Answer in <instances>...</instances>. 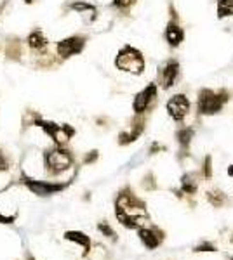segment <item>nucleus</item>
I'll use <instances>...</instances> for the list:
<instances>
[{
    "instance_id": "1",
    "label": "nucleus",
    "mask_w": 233,
    "mask_h": 260,
    "mask_svg": "<svg viewBox=\"0 0 233 260\" xmlns=\"http://www.w3.org/2000/svg\"><path fill=\"white\" fill-rule=\"evenodd\" d=\"M116 219L120 220L125 227L136 229L139 226V219L145 215V203L134 196L133 193H120L115 203Z\"/></svg>"
},
{
    "instance_id": "2",
    "label": "nucleus",
    "mask_w": 233,
    "mask_h": 260,
    "mask_svg": "<svg viewBox=\"0 0 233 260\" xmlns=\"http://www.w3.org/2000/svg\"><path fill=\"white\" fill-rule=\"evenodd\" d=\"M115 66L120 71H127V73H133V75H141L145 71L146 62L139 50L131 46H125L120 49V52L116 54Z\"/></svg>"
},
{
    "instance_id": "3",
    "label": "nucleus",
    "mask_w": 233,
    "mask_h": 260,
    "mask_svg": "<svg viewBox=\"0 0 233 260\" xmlns=\"http://www.w3.org/2000/svg\"><path fill=\"white\" fill-rule=\"evenodd\" d=\"M230 99V94L225 91L214 92L211 89H202L199 92V113L200 115H216L221 111Z\"/></svg>"
},
{
    "instance_id": "4",
    "label": "nucleus",
    "mask_w": 233,
    "mask_h": 260,
    "mask_svg": "<svg viewBox=\"0 0 233 260\" xmlns=\"http://www.w3.org/2000/svg\"><path fill=\"white\" fill-rule=\"evenodd\" d=\"M44 160H46V167L50 173H61L70 168L73 158L65 149H52V151H47Z\"/></svg>"
},
{
    "instance_id": "5",
    "label": "nucleus",
    "mask_w": 233,
    "mask_h": 260,
    "mask_svg": "<svg viewBox=\"0 0 233 260\" xmlns=\"http://www.w3.org/2000/svg\"><path fill=\"white\" fill-rule=\"evenodd\" d=\"M188 111H190V101L186 99V95L176 94L167 101V113L172 120L181 122L188 115Z\"/></svg>"
},
{
    "instance_id": "6",
    "label": "nucleus",
    "mask_w": 233,
    "mask_h": 260,
    "mask_svg": "<svg viewBox=\"0 0 233 260\" xmlns=\"http://www.w3.org/2000/svg\"><path fill=\"white\" fill-rule=\"evenodd\" d=\"M85 47V38L83 37H70V38H65V40L58 42V46H56V50L58 54L61 56L63 59L71 58V56H75V54H80Z\"/></svg>"
},
{
    "instance_id": "7",
    "label": "nucleus",
    "mask_w": 233,
    "mask_h": 260,
    "mask_svg": "<svg viewBox=\"0 0 233 260\" xmlns=\"http://www.w3.org/2000/svg\"><path fill=\"white\" fill-rule=\"evenodd\" d=\"M157 92H158V89L155 83H150L148 87H145V89L134 97V103H133L134 111H136L137 115L145 113L146 109L155 103V99H157Z\"/></svg>"
},
{
    "instance_id": "8",
    "label": "nucleus",
    "mask_w": 233,
    "mask_h": 260,
    "mask_svg": "<svg viewBox=\"0 0 233 260\" xmlns=\"http://www.w3.org/2000/svg\"><path fill=\"white\" fill-rule=\"evenodd\" d=\"M25 184L32 193L38 194V196H49V194H56L67 187V184H54V182H44V181H33V179H26Z\"/></svg>"
},
{
    "instance_id": "9",
    "label": "nucleus",
    "mask_w": 233,
    "mask_h": 260,
    "mask_svg": "<svg viewBox=\"0 0 233 260\" xmlns=\"http://www.w3.org/2000/svg\"><path fill=\"white\" fill-rule=\"evenodd\" d=\"M179 75V62L176 59H169L160 70V85L162 89H171Z\"/></svg>"
},
{
    "instance_id": "10",
    "label": "nucleus",
    "mask_w": 233,
    "mask_h": 260,
    "mask_svg": "<svg viewBox=\"0 0 233 260\" xmlns=\"http://www.w3.org/2000/svg\"><path fill=\"white\" fill-rule=\"evenodd\" d=\"M166 40L169 42V46L171 47H178L181 46V42L184 40V31L183 28L176 23V21H171L169 25H167L166 30Z\"/></svg>"
},
{
    "instance_id": "11",
    "label": "nucleus",
    "mask_w": 233,
    "mask_h": 260,
    "mask_svg": "<svg viewBox=\"0 0 233 260\" xmlns=\"http://www.w3.org/2000/svg\"><path fill=\"white\" fill-rule=\"evenodd\" d=\"M139 240L145 243L146 248L153 250L162 243V232L157 229H139Z\"/></svg>"
},
{
    "instance_id": "12",
    "label": "nucleus",
    "mask_w": 233,
    "mask_h": 260,
    "mask_svg": "<svg viewBox=\"0 0 233 260\" xmlns=\"http://www.w3.org/2000/svg\"><path fill=\"white\" fill-rule=\"evenodd\" d=\"M65 240L80 245V246L83 248V253H87L89 250H91V240H89V236L80 231H67L65 232Z\"/></svg>"
},
{
    "instance_id": "13",
    "label": "nucleus",
    "mask_w": 233,
    "mask_h": 260,
    "mask_svg": "<svg viewBox=\"0 0 233 260\" xmlns=\"http://www.w3.org/2000/svg\"><path fill=\"white\" fill-rule=\"evenodd\" d=\"M47 38H46V35L42 33V31H33V33L30 35L28 37V46H30V49H33V50H46V47H47Z\"/></svg>"
},
{
    "instance_id": "14",
    "label": "nucleus",
    "mask_w": 233,
    "mask_h": 260,
    "mask_svg": "<svg viewBox=\"0 0 233 260\" xmlns=\"http://www.w3.org/2000/svg\"><path fill=\"white\" fill-rule=\"evenodd\" d=\"M143 132V123H137V127L134 128L133 132H122L120 136H118V142H120L122 146L124 144H129V142H133V140L137 139V136Z\"/></svg>"
},
{
    "instance_id": "15",
    "label": "nucleus",
    "mask_w": 233,
    "mask_h": 260,
    "mask_svg": "<svg viewBox=\"0 0 233 260\" xmlns=\"http://www.w3.org/2000/svg\"><path fill=\"white\" fill-rule=\"evenodd\" d=\"M233 16V0H217V17Z\"/></svg>"
},
{
    "instance_id": "16",
    "label": "nucleus",
    "mask_w": 233,
    "mask_h": 260,
    "mask_svg": "<svg viewBox=\"0 0 233 260\" xmlns=\"http://www.w3.org/2000/svg\"><path fill=\"white\" fill-rule=\"evenodd\" d=\"M192 137H193V128H181L178 132V140L181 148H188L190 142H192Z\"/></svg>"
},
{
    "instance_id": "17",
    "label": "nucleus",
    "mask_w": 233,
    "mask_h": 260,
    "mask_svg": "<svg viewBox=\"0 0 233 260\" xmlns=\"http://www.w3.org/2000/svg\"><path fill=\"white\" fill-rule=\"evenodd\" d=\"M73 11H77V13H91V14H94L96 16V7L94 5H91V4H87V2H73V4L70 5Z\"/></svg>"
},
{
    "instance_id": "18",
    "label": "nucleus",
    "mask_w": 233,
    "mask_h": 260,
    "mask_svg": "<svg viewBox=\"0 0 233 260\" xmlns=\"http://www.w3.org/2000/svg\"><path fill=\"white\" fill-rule=\"evenodd\" d=\"M183 191H186V194H190V193H195L197 191V182L193 181V177L192 175H183Z\"/></svg>"
},
{
    "instance_id": "19",
    "label": "nucleus",
    "mask_w": 233,
    "mask_h": 260,
    "mask_svg": "<svg viewBox=\"0 0 233 260\" xmlns=\"http://www.w3.org/2000/svg\"><path fill=\"white\" fill-rule=\"evenodd\" d=\"M98 229H100V231L103 232V234L108 236V238H115V232H113V229H112V227H110L106 222H101L100 226H98Z\"/></svg>"
},
{
    "instance_id": "20",
    "label": "nucleus",
    "mask_w": 233,
    "mask_h": 260,
    "mask_svg": "<svg viewBox=\"0 0 233 260\" xmlns=\"http://www.w3.org/2000/svg\"><path fill=\"white\" fill-rule=\"evenodd\" d=\"M134 2H136V0H113V5L120 9H127V7H131Z\"/></svg>"
},
{
    "instance_id": "21",
    "label": "nucleus",
    "mask_w": 233,
    "mask_h": 260,
    "mask_svg": "<svg viewBox=\"0 0 233 260\" xmlns=\"http://www.w3.org/2000/svg\"><path fill=\"white\" fill-rule=\"evenodd\" d=\"M195 252H216V246H213V245H200V246L195 248Z\"/></svg>"
},
{
    "instance_id": "22",
    "label": "nucleus",
    "mask_w": 233,
    "mask_h": 260,
    "mask_svg": "<svg viewBox=\"0 0 233 260\" xmlns=\"http://www.w3.org/2000/svg\"><path fill=\"white\" fill-rule=\"evenodd\" d=\"M205 177H211V156L205 158V167H204Z\"/></svg>"
},
{
    "instance_id": "23",
    "label": "nucleus",
    "mask_w": 233,
    "mask_h": 260,
    "mask_svg": "<svg viewBox=\"0 0 233 260\" xmlns=\"http://www.w3.org/2000/svg\"><path fill=\"white\" fill-rule=\"evenodd\" d=\"M14 220H16V217H14V215H11V217H5V215L0 214V222H2V224H11V222H14Z\"/></svg>"
},
{
    "instance_id": "24",
    "label": "nucleus",
    "mask_w": 233,
    "mask_h": 260,
    "mask_svg": "<svg viewBox=\"0 0 233 260\" xmlns=\"http://www.w3.org/2000/svg\"><path fill=\"white\" fill-rule=\"evenodd\" d=\"M0 170H7V160H5L2 153H0Z\"/></svg>"
},
{
    "instance_id": "25",
    "label": "nucleus",
    "mask_w": 233,
    "mask_h": 260,
    "mask_svg": "<svg viewBox=\"0 0 233 260\" xmlns=\"http://www.w3.org/2000/svg\"><path fill=\"white\" fill-rule=\"evenodd\" d=\"M91 153H92L91 156L85 158V163H91V161H94L98 158V151H91Z\"/></svg>"
},
{
    "instance_id": "26",
    "label": "nucleus",
    "mask_w": 233,
    "mask_h": 260,
    "mask_svg": "<svg viewBox=\"0 0 233 260\" xmlns=\"http://www.w3.org/2000/svg\"><path fill=\"white\" fill-rule=\"evenodd\" d=\"M228 173H230V175H232V177H233V165H232V167H230V168H228Z\"/></svg>"
}]
</instances>
